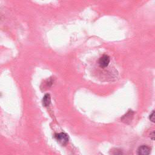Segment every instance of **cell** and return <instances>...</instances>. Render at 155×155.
Listing matches in <instances>:
<instances>
[{
    "instance_id": "5b68a950",
    "label": "cell",
    "mask_w": 155,
    "mask_h": 155,
    "mask_svg": "<svg viewBox=\"0 0 155 155\" xmlns=\"http://www.w3.org/2000/svg\"><path fill=\"white\" fill-rule=\"evenodd\" d=\"M122 151L119 150H116L114 151L112 155H122Z\"/></svg>"
},
{
    "instance_id": "52a82bcc",
    "label": "cell",
    "mask_w": 155,
    "mask_h": 155,
    "mask_svg": "<svg viewBox=\"0 0 155 155\" xmlns=\"http://www.w3.org/2000/svg\"><path fill=\"white\" fill-rule=\"evenodd\" d=\"M150 137H151L152 140H154V131H153L151 133H150Z\"/></svg>"
},
{
    "instance_id": "6da1fadb",
    "label": "cell",
    "mask_w": 155,
    "mask_h": 155,
    "mask_svg": "<svg viewBox=\"0 0 155 155\" xmlns=\"http://www.w3.org/2000/svg\"><path fill=\"white\" fill-rule=\"evenodd\" d=\"M54 137L62 145L66 144L68 141V136L64 133H60L56 134Z\"/></svg>"
},
{
    "instance_id": "8992f818",
    "label": "cell",
    "mask_w": 155,
    "mask_h": 155,
    "mask_svg": "<svg viewBox=\"0 0 155 155\" xmlns=\"http://www.w3.org/2000/svg\"><path fill=\"white\" fill-rule=\"evenodd\" d=\"M150 119L153 122H154V111H153L151 114L150 115Z\"/></svg>"
},
{
    "instance_id": "3957f363",
    "label": "cell",
    "mask_w": 155,
    "mask_h": 155,
    "mask_svg": "<svg viewBox=\"0 0 155 155\" xmlns=\"http://www.w3.org/2000/svg\"><path fill=\"white\" fill-rule=\"evenodd\" d=\"M151 153V148L145 145L140 146L137 149L138 155H149Z\"/></svg>"
},
{
    "instance_id": "277c9868",
    "label": "cell",
    "mask_w": 155,
    "mask_h": 155,
    "mask_svg": "<svg viewBox=\"0 0 155 155\" xmlns=\"http://www.w3.org/2000/svg\"><path fill=\"white\" fill-rule=\"evenodd\" d=\"M51 102V98H50V95L48 93L45 94L43 97L42 99V103L44 106L45 107H48Z\"/></svg>"
},
{
    "instance_id": "7a4b0ae2",
    "label": "cell",
    "mask_w": 155,
    "mask_h": 155,
    "mask_svg": "<svg viewBox=\"0 0 155 155\" xmlns=\"http://www.w3.org/2000/svg\"><path fill=\"white\" fill-rule=\"evenodd\" d=\"M110 61V57L107 54H104L100 58L99 60V64L101 67L105 68L108 65Z\"/></svg>"
}]
</instances>
